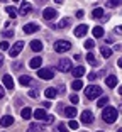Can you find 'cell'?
<instances>
[{
  "mask_svg": "<svg viewBox=\"0 0 122 132\" xmlns=\"http://www.w3.org/2000/svg\"><path fill=\"white\" fill-rule=\"evenodd\" d=\"M37 76L41 80H53L54 78V73H53L51 68H39L37 70Z\"/></svg>",
  "mask_w": 122,
  "mask_h": 132,
  "instance_id": "5",
  "label": "cell"
},
{
  "mask_svg": "<svg viewBox=\"0 0 122 132\" xmlns=\"http://www.w3.org/2000/svg\"><path fill=\"white\" fill-rule=\"evenodd\" d=\"M70 22H71V19H68V17H64V19H61V20H59L58 27H59V29H64V27H68V26H70Z\"/></svg>",
  "mask_w": 122,
  "mask_h": 132,
  "instance_id": "27",
  "label": "cell"
},
{
  "mask_svg": "<svg viewBox=\"0 0 122 132\" xmlns=\"http://www.w3.org/2000/svg\"><path fill=\"white\" fill-rule=\"evenodd\" d=\"M31 10H32V4H29V2H22V4H20V9H19V14H20V15H27Z\"/></svg>",
  "mask_w": 122,
  "mask_h": 132,
  "instance_id": "9",
  "label": "cell"
},
{
  "mask_svg": "<svg viewBox=\"0 0 122 132\" xmlns=\"http://www.w3.org/2000/svg\"><path fill=\"white\" fill-rule=\"evenodd\" d=\"M14 2H19V0H14Z\"/></svg>",
  "mask_w": 122,
  "mask_h": 132,
  "instance_id": "53",
  "label": "cell"
},
{
  "mask_svg": "<svg viewBox=\"0 0 122 132\" xmlns=\"http://www.w3.org/2000/svg\"><path fill=\"white\" fill-rule=\"evenodd\" d=\"M83 15H85V12H83V10H78V12H76V17H78V19H82Z\"/></svg>",
  "mask_w": 122,
  "mask_h": 132,
  "instance_id": "39",
  "label": "cell"
},
{
  "mask_svg": "<svg viewBox=\"0 0 122 132\" xmlns=\"http://www.w3.org/2000/svg\"><path fill=\"white\" fill-rule=\"evenodd\" d=\"M105 83L109 88H114V86H117V76H114V75H110V76L105 78Z\"/></svg>",
  "mask_w": 122,
  "mask_h": 132,
  "instance_id": "18",
  "label": "cell"
},
{
  "mask_svg": "<svg viewBox=\"0 0 122 132\" xmlns=\"http://www.w3.org/2000/svg\"><path fill=\"white\" fill-rule=\"evenodd\" d=\"M100 51H102V56H103V58H110L112 53H114V51H112L109 46H102V47H100Z\"/></svg>",
  "mask_w": 122,
  "mask_h": 132,
  "instance_id": "21",
  "label": "cell"
},
{
  "mask_svg": "<svg viewBox=\"0 0 122 132\" xmlns=\"http://www.w3.org/2000/svg\"><path fill=\"white\" fill-rule=\"evenodd\" d=\"M31 81H32V80H31V76H27V75H24V76H20V78H19V83H20L22 86L31 85Z\"/></svg>",
  "mask_w": 122,
  "mask_h": 132,
  "instance_id": "22",
  "label": "cell"
},
{
  "mask_svg": "<svg viewBox=\"0 0 122 132\" xmlns=\"http://www.w3.org/2000/svg\"><path fill=\"white\" fill-rule=\"evenodd\" d=\"M97 78H99V76H97L95 73H90V75H88V80H92V81H95Z\"/></svg>",
  "mask_w": 122,
  "mask_h": 132,
  "instance_id": "38",
  "label": "cell"
},
{
  "mask_svg": "<svg viewBox=\"0 0 122 132\" xmlns=\"http://www.w3.org/2000/svg\"><path fill=\"white\" fill-rule=\"evenodd\" d=\"M43 105H44V109H49V107H51V103H49V102H44Z\"/></svg>",
  "mask_w": 122,
  "mask_h": 132,
  "instance_id": "45",
  "label": "cell"
},
{
  "mask_svg": "<svg viewBox=\"0 0 122 132\" xmlns=\"http://www.w3.org/2000/svg\"><path fill=\"white\" fill-rule=\"evenodd\" d=\"M70 100H71V103H78V97H76V95H71Z\"/></svg>",
  "mask_w": 122,
  "mask_h": 132,
  "instance_id": "37",
  "label": "cell"
},
{
  "mask_svg": "<svg viewBox=\"0 0 122 132\" xmlns=\"http://www.w3.org/2000/svg\"><path fill=\"white\" fill-rule=\"evenodd\" d=\"M15 10H17V9H15V7H10V5H9V7H5V12H7L10 17H14V19L17 17V12H15Z\"/></svg>",
  "mask_w": 122,
  "mask_h": 132,
  "instance_id": "29",
  "label": "cell"
},
{
  "mask_svg": "<svg viewBox=\"0 0 122 132\" xmlns=\"http://www.w3.org/2000/svg\"><path fill=\"white\" fill-rule=\"evenodd\" d=\"M93 46H95V41H93V39H87V41H85V47H87V49H92Z\"/></svg>",
  "mask_w": 122,
  "mask_h": 132,
  "instance_id": "33",
  "label": "cell"
},
{
  "mask_svg": "<svg viewBox=\"0 0 122 132\" xmlns=\"http://www.w3.org/2000/svg\"><path fill=\"white\" fill-rule=\"evenodd\" d=\"M56 15H58V10H56L54 7H46V9L43 10V17H44L46 20H51V19H54Z\"/></svg>",
  "mask_w": 122,
  "mask_h": 132,
  "instance_id": "7",
  "label": "cell"
},
{
  "mask_svg": "<svg viewBox=\"0 0 122 132\" xmlns=\"http://www.w3.org/2000/svg\"><path fill=\"white\" fill-rule=\"evenodd\" d=\"M58 130H59V132H68V127H66L64 124H59V125H58Z\"/></svg>",
  "mask_w": 122,
  "mask_h": 132,
  "instance_id": "36",
  "label": "cell"
},
{
  "mask_svg": "<svg viewBox=\"0 0 122 132\" xmlns=\"http://www.w3.org/2000/svg\"><path fill=\"white\" fill-rule=\"evenodd\" d=\"M78 122H76V120H70V122H68V127H70L71 129V130H76V129H78Z\"/></svg>",
  "mask_w": 122,
  "mask_h": 132,
  "instance_id": "32",
  "label": "cell"
},
{
  "mask_svg": "<svg viewBox=\"0 0 122 132\" xmlns=\"http://www.w3.org/2000/svg\"><path fill=\"white\" fill-rule=\"evenodd\" d=\"M32 115H34V119H37V120H46L47 113H46V110H44V109H37V110L32 112Z\"/></svg>",
  "mask_w": 122,
  "mask_h": 132,
  "instance_id": "16",
  "label": "cell"
},
{
  "mask_svg": "<svg viewBox=\"0 0 122 132\" xmlns=\"http://www.w3.org/2000/svg\"><path fill=\"white\" fill-rule=\"evenodd\" d=\"M87 61L90 63L92 66H97V64H99V63H97V59H95V54H93V53H88V54H87Z\"/></svg>",
  "mask_w": 122,
  "mask_h": 132,
  "instance_id": "28",
  "label": "cell"
},
{
  "mask_svg": "<svg viewBox=\"0 0 122 132\" xmlns=\"http://www.w3.org/2000/svg\"><path fill=\"white\" fill-rule=\"evenodd\" d=\"M107 103H109V97H100L99 102H97V107H100V109H105Z\"/></svg>",
  "mask_w": 122,
  "mask_h": 132,
  "instance_id": "25",
  "label": "cell"
},
{
  "mask_svg": "<svg viewBox=\"0 0 122 132\" xmlns=\"http://www.w3.org/2000/svg\"><path fill=\"white\" fill-rule=\"evenodd\" d=\"M71 71H73V76H75L76 80H80L83 75L87 73V71H85V66H82V64H80V66H75V68H73Z\"/></svg>",
  "mask_w": 122,
  "mask_h": 132,
  "instance_id": "10",
  "label": "cell"
},
{
  "mask_svg": "<svg viewBox=\"0 0 122 132\" xmlns=\"http://www.w3.org/2000/svg\"><path fill=\"white\" fill-rule=\"evenodd\" d=\"M115 32H117V34H122V26H117V27H115Z\"/></svg>",
  "mask_w": 122,
  "mask_h": 132,
  "instance_id": "43",
  "label": "cell"
},
{
  "mask_svg": "<svg viewBox=\"0 0 122 132\" xmlns=\"http://www.w3.org/2000/svg\"><path fill=\"white\" fill-rule=\"evenodd\" d=\"M56 4H63V0H56Z\"/></svg>",
  "mask_w": 122,
  "mask_h": 132,
  "instance_id": "50",
  "label": "cell"
},
{
  "mask_svg": "<svg viewBox=\"0 0 122 132\" xmlns=\"http://www.w3.org/2000/svg\"><path fill=\"white\" fill-rule=\"evenodd\" d=\"M92 17H93V19H99V17H103V9H102V7H97V9H93V12H92Z\"/></svg>",
  "mask_w": 122,
  "mask_h": 132,
  "instance_id": "24",
  "label": "cell"
},
{
  "mask_svg": "<svg viewBox=\"0 0 122 132\" xmlns=\"http://www.w3.org/2000/svg\"><path fill=\"white\" fill-rule=\"evenodd\" d=\"M87 31H88L87 24H80L78 27L75 29V36H76V37H83V36L87 34Z\"/></svg>",
  "mask_w": 122,
  "mask_h": 132,
  "instance_id": "15",
  "label": "cell"
},
{
  "mask_svg": "<svg viewBox=\"0 0 122 132\" xmlns=\"http://www.w3.org/2000/svg\"><path fill=\"white\" fill-rule=\"evenodd\" d=\"M100 95H102V88L97 85H90L85 88V97L88 98V100H95V98H99Z\"/></svg>",
  "mask_w": 122,
  "mask_h": 132,
  "instance_id": "2",
  "label": "cell"
},
{
  "mask_svg": "<svg viewBox=\"0 0 122 132\" xmlns=\"http://www.w3.org/2000/svg\"><path fill=\"white\" fill-rule=\"evenodd\" d=\"M41 64H43V59H41V56H36V58H32L31 61H29V66H31L32 70H39Z\"/></svg>",
  "mask_w": 122,
  "mask_h": 132,
  "instance_id": "12",
  "label": "cell"
},
{
  "mask_svg": "<svg viewBox=\"0 0 122 132\" xmlns=\"http://www.w3.org/2000/svg\"><path fill=\"white\" fill-rule=\"evenodd\" d=\"M0 2H7V0H0Z\"/></svg>",
  "mask_w": 122,
  "mask_h": 132,
  "instance_id": "52",
  "label": "cell"
},
{
  "mask_svg": "<svg viewBox=\"0 0 122 132\" xmlns=\"http://www.w3.org/2000/svg\"><path fill=\"white\" fill-rule=\"evenodd\" d=\"M117 132H122V127H120V129H119V130H117Z\"/></svg>",
  "mask_w": 122,
  "mask_h": 132,
  "instance_id": "51",
  "label": "cell"
},
{
  "mask_svg": "<svg viewBox=\"0 0 122 132\" xmlns=\"http://www.w3.org/2000/svg\"><path fill=\"white\" fill-rule=\"evenodd\" d=\"M2 63H4V56L0 54V66H2Z\"/></svg>",
  "mask_w": 122,
  "mask_h": 132,
  "instance_id": "48",
  "label": "cell"
},
{
  "mask_svg": "<svg viewBox=\"0 0 122 132\" xmlns=\"http://www.w3.org/2000/svg\"><path fill=\"white\" fill-rule=\"evenodd\" d=\"M119 93H120V97H122V86H120V88H119Z\"/></svg>",
  "mask_w": 122,
  "mask_h": 132,
  "instance_id": "49",
  "label": "cell"
},
{
  "mask_svg": "<svg viewBox=\"0 0 122 132\" xmlns=\"http://www.w3.org/2000/svg\"><path fill=\"white\" fill-rule=\"evenodd\" d=\"M43 43H41L39 39H34V41H31V49L34 51V53H39V51H43Z\"/></svg>",
  "mask_w": 122,
  "mask_h": 132,
  "instance_id": "17",
  "label": "cell"
},
{
  "mask_svg": "<svg viewBox=\"0 0 122 132\" xmlns=\"http://www.w3.org/2000/svg\"><path fill=\"white\" fill-rule=\"evenodd\" d=\"M22 47H24V43H22V41H17V43L10 47V51H9V56H10V58H15V56H19L20 51H22Z\"/></svg>",
  "mask_w": 122,
  "mask_h": 132,
  "instance_id": "6",
  "label": "cell"
},
{
  "mask_svg": "<svg viewBox=\"0 0 122 132\" xmlns=\"http://www.w3.org/2000/svg\"><path fill=\"white\" fill-rule=\"evenodd\" d=\"M4 95H5V92H4V86H0V98H4Z\"/></svg>",
  "mask_w": 122,
  "mask_h": 132,
  "instance_id": "44",
  "label": "cell"
},
{
  "mask_svg": "<svg viewBox=\"0 0 122 132\" xmlns=\"http://www.w3.org/2000/svg\"><path fill=\"white\" fill-rule=\"evenodd\" d=\"M2 36H4V37H14V31H4Z\"/></svg>",
  "mask_w": 122,
  "mask_h": 132,
  "instance_id": "35",
  "label": "cell"
},
{
  "mask_svg": "<svg viewBox=\"0 0 122 132\" xmlns=\"http://www.w3.org/2000/svg\"><path fill=\"white\" fill-rule=\"evenodd\" d=\"M119 5H122V0H109L107 2V7H119Z\"/></svg>",
  "mask_w": 122,
  "mask_h": 132,
  "instance_id": "31",
  "label": "cell"
},
{
  "mask_svg": "<svg viewBox=\"0 0 122 132\" xmlns=\"http://www.w3.org/2000/svg\"><path fill=\"white\" fill-rule=\"evenodd\" d=\"M117 66H119V68H122V58H120V59L117 61Z\"/></svg>",
  "mask_w": 122,
  "mask_h": 132,
  "instance_id": "46",
  "label": "cell"
},
{
  "mask_svg": "<svg viewBox=\"0 0 122 132\" xmlns=\"http://www.w3.org/2000/svg\"><path fill=\"white\" fill-rule=\"evenodd\" d=\"M99 132H103V130H99Z\"/></svg>",
  "mask_w": 122,
  "mask_h": 132,
  "instance_id": "54",
  "label": "cell"
},
{
  "mask_svg": "<svg viewBox=\"0 0 122 132\" xmlns=\"http://www.w3.org/2000/svg\"><path fill=\"white\" fill-rule=\"evenodd\" d=\"M71 88L73 90H82L83 88V81L82 80H75V81L71 83Z\"/></svg>",
  "mask_w": 122,
  "mask_h": 132,
  "instance_id": "30",
  "label": "cell"
},
{
  "mask_svg": "<svg viewBox=\"0 0 122 132\" xmlns=\"http://www.w3.org/2000/svg\"><path fill=\"white\" fill-rule=\"evenodd\" d=\"M44 95H46V98H56L58 97V90L56 88H47L46 92H44Z\"/></svg>",
  "mask_w": 122,
  "mask_h": 132,
  "instance_id": "20",
  "label": "cell"
},
{
  "mask_svg": "<svg viewBox=\"0 0 122 132\" xmlns=\"http://www.w3.org/2000/svg\"><path fill=\"white\" fill-rule=\"evenodd\" d=\"M34 130H36V129H34V127H32V125H31V127H29V130H27V132H34Z\"/></svg>",
  "mask_w": 122,
  "mask_h": 132,
  "instance_id": "47",
  "label": "cell"
},
{
  "mask_svg": "<svg viewBox=\"0 0 122 132\" xmlns=\"http://www.w3.org/2000/svg\"><path fill=\"white\" fill-rule=\"evenodd\" d=\"M2 81H4V86L9 90H14V78L10 76V75H4V78H2Z\"/></svg>",
  "mask_w": 122,
  "mask_h": 132,
  "instance_id": "11",
  "label": "cell"
},
{
  "mask_svg": "<svg viewBox=\"0 0 122 132\" xmlns=\"http://www.w3.org/2000/svg\"><path fill=\"white\" fill-rule=\"evenodd\" d=\"M64 115H66L68 119L76 117V109H75V107H66V109H64Z\"/></svg>",
  "mask_w": 122,
  "mask_h": 132,
  "instance_id": "19",
  "label": "cell"
},
{
  "mask_svg": "<svg viewBox=\"0 0 122 132\" xmlns=\"http://www.w3.org/2000/svg\"><path fill=\"white\" fill-rule=\"evenodd\" d=\"M20 115H22V119H31L32 117V110L29 109V107H26V109L20 110Z\"/></svg>",
  "mask_w": 122,
  "mask_h": 132,
  "instance_id": "26",
  "label": "cell"
},
{
  "mask_svg": "<svg viewBox=\"0 0 122 132\" xmlns=\"http://www.w3.org/2000/svg\"><path fill=\"white\" fill-rule=\"evenodd\" d=\"M12 124H14V117L12 115H4L0 119V125H2V127H10Z\"/></svg>",
  "mask_w": 122,
  "mask_h": 132,
  "instance_id": "14",
  "label": "cell"
},
{
  "mask_svg": "<svg viewBox=\"0 0 122 132\" xmlns=\"http://www.w3.org/2000/svg\"><path fill=\"white\" fill-rule=\"evenodd\" d=\"M12 68H14V70H20V63H14Z\"/></svg>",
  "mask_w": 122,
  "mask_h": 132,
  "instance_id": "41",
  "label": "cell"
},
{
  "mask_svg": "<svg viewBox=\"0 0 122 132\" xmlns=\"http://www.w3.org/2000/svg\"><path fill=\"white\" fill-rule=\"evenodd\" d=\"M102 119L107 124H114V122L117 120V110H115L114 107H109V105H107L105 109L102 110Z\"/></svg>",
  "mask_w": 122,
  "mask_h": 132,
  "instance_id": "1",
  "label": "cell"
},
{
  "mask_svg": "<svg viewBox=\"0 0 122 132\" xmlns=\"http://www.w3.org/2000/svg\"><path fill=\"white\" fill-rule=\"evenodd\" d=\"M58 70L61 71V73H68V71L73 70V66H71V61L68 58H63V59H59L58 63Z\"/></svg>",
  "mask_w": 122,
  "mask_h": 132,
  "instance_id": "4",
  "label": "cell"
},
{
  "mask_svg": "<svg viewBox=\"0 0 122 132\" xmlns=\"http://www.w3.org/2000/svg\"><path fill=\"white\" fill-rule=\"evenodd\" d=\"M29 97H32V98H36V97H37V93H36V90H31V92H29Z\"/></svg>",
  "mask_w": 122,
  "mask_h": 132,
  "instance_id": "40",
  "label": "cell"
},
{
  "mask_svg": "<svg viewBox=\"0 0 122 132\" xmlns=\"http://www.w3.org/2000/svg\"><path fill=\"white\" fill-rule=\"evenodd\" d=\"M71 49V44L70 41H63V39H59L54 43V51L56 53H66V51Z\"/></svg>",
  "mask_w": 122,
  "mask_h": 132,
  "instance_id": "3",
  "label": "cell"
},
{
  "mask_svg": "<svg viewBox=\"0 0 122 132\" xmlns=\"http://www.w3.org/2000/svg\"><path fill=\"white\" fill-rule=\"evenodd\" d=\"M92 120H93V113H92L90 110L82 112V122L83 124H92Z\"/></svg>",
  "mask_w": 122,
  "mask_h": 132,
  "instance_id": "13",
  "label": "cell"
},
{
  "mask_svg": "<svg viewBox=\"0 0 122 132\" xmlns=\"http://www.w3.org/2000/svg\"><path fill=\"white\" fill-rule=\"evenodd\" d=\"M93 37H103V27H100V26H97V27H93Z\"/></svg>",
  "mask_w": 122,
  "mask_h": 132,
  "instance_id": "23",
  "label": "cell"
},
{
  "mask_svg": "<svg viewBox=\"0 0 122 132\" xmlns=\"http://www.w3.org/2000/svg\"><path fill=\"white\" fill-rule=\"evenodd\" d=\"M22 31L26 32V34H34V32L39 31V24H26L22 27Z\"/></svg>",
  "mask_w": 122,
  "mask_h": 132,
  "instance_id": "8",
  "label": "cell"
},
{
  "mask_svg": "<svg viewBox=\"0 0 122 132\" xmlns=\"http://www.w3.org/2000/svg\"><path fill=\"white\" fill-rule=\"evenodd\" d=\"M53 120H54V117H53V115H47V117H46V120H44V122H53Z\"/></svg>",
  "mask_w": 122,
  "mask_h": 132,
  "instance_id": "42",
  "label": "cell"
},
{
  "mask_svg": "<svg viewBox=\"0 0 122 132\" xmlns=\"http://www.w3.org/2000/svg\"><path fill=\"white\" fill-rule=\"evenodd\" d=\"M0 49H2V51L10 49V46H9V43H7V41H2V43H0Z\"/></svg>",
  "mask_w": 122,
  "mask_h": 132,
  "instance_id": "34",
  "label": "cell"
}]
</instances>
